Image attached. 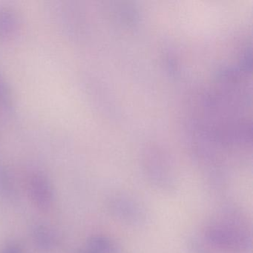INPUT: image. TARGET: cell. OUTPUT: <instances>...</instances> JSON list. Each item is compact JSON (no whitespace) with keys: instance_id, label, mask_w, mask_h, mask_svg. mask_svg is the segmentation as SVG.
Wrapping results in <instances>:
<instances>
[{"instance_id":"3957f363","label":"cell","mask_w":253,"mask_h":253,"mask_svg":"<svg viewBox=\"0 0 253 253\" xmlns=\"http://www.w3.org/2000/svg\"><path fill=\"white\" fill-rule=\"evenodd\" d=\"M27 189L31 201L39 210H49L54 203V192L46 176L39 172L31 174L28 179Z\"/></svg>"},{"instance_id":"7a4b0ae2","label":"cell","mask_w":253,"mask_h":253,"mask_svg":"<svg viewBox=\"0 0 253 253\" xmlns=\"http://www.w3.org/2000/svg\"><path fill=\"white\" fill-rule=\"evenodd\" d=\"M108 211L122 223L140 226L147 221L148 212L144 204L126 193H117L107 201Z\"/></svg>"},{"instance_id":"6da1fadb","label":"cell","mask_w":253,"mask_h":253,"mask_svg":"<svg viewBox=\"0 0 253 253\" xmlns=\"http://www.w3.org/2000/svg\"><path fill=\"white\" fill-rule=\"evenodd\" d=\"M252 246L251 226L233 207L215 213L190 240L193 253H251Z\"/></svg>"},{"instance_id":"52a82bcc","label":"cell","mask_w":253,"mask_h":253,"mask_svg":"<svg viewBox=\"0 0 253 253\" xmlns=\"http://www.w3.org/2000/svg\"><path fill=\"white\" fill-rule=\"evenodd\" d=\"M14 16L6 11L0 13V35H8L15 26Z\"/></svg>"},{"instance_id":"277c9868","label":"cell","mask_w":253,"mask_h":253,"mask_svg":"<svg viewBox=\"0 0 253 253\" xmlns=\"http://www.w3.org/2000/svg\"><path fill=\"white\" fill-rule=\"evenodd\" d=\"M32 240L37 248L48 252L56 245V237L51 229L45 225H37L32 230Z\"/></svg>"},{"instance_id":"8992f818","label":"cell","mask_w":253,"mask_h":253,"mask_svg":"<svg viewBox=\"0 0 253 253\" xmlns=\"http://www.w3.org/2000/svg\"><path fill=\"white\" fill-rule=\"evenodd\" d=\"M0 195L6 199H15L17 189L14 179L6 169L0 167Z\"/></svg>"},{"instance_id":"5b68a950","label":"cell","mask_w":253,"mask_h":253,"mask_svg":"<svg viewBox=\"0 0 253 253\" xmlns=\"http://www.w3.org/2000/svg\"><path fill=\"white\" fill-rule=\"evenodd\" d=\"M115 241L104 235H94L87 241L85 247L79 253H110Z\"/></svg>"},{"instance_id":"ba28073f","label":"cell","mask_w":253,"mask_h":253,"mask_svg":"<svg viewBox=\"0 0 253 253\" xmlns=\"http://www.w3.org/2000/svg\"><path fill=\"white\" fill-rule=\"evenodd\" d=\"M0 253H24V250L20 244L11 241L2 247Z\"/></svg>"}]
</instances>
